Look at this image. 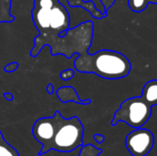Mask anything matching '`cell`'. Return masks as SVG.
I'll use <instances>...</instances> for the list:
<instances>
[{"instance_id":"obj_10","label":"cell","mask_w":157,"mask_h":156,"mask_svg":"<svg viewBox=\"0 0 157 156\" xmlns=\"http://www.w3.org/2000/svg\"><path fill=\"white\" fill-rule=\"evenodd\" d=\"M0 156H20L18 152L12 147L6 140L0 131Z\"/></svg>"},{"instance_id":"obj_14","label":"cell","mask_w":157,"mask_h":156,"mask_svg":"<svg viewBox=\"0 0 157 156\" xmlns=\"http://www.w3.org/2000/svg\"><path fill=\"white\" fill-rule=\"evenodd\" d=\"M94 139L97 141V143H102L104 142V136L103 135H100V134H96L94 136Z\"/></svg>"},{"instance_id":"obj_2","label":"cell","mask_w":157,"mask_h":156,"mask_svg":"<svg viewBox=\"0 0 157 156\" xmlns=\"http://www.w3.org/2000/svg\"><path fill=\"white\" fill-rule=\"evenodd\" d=\"M75 68L80 73L95 74L106 79H120L130 74L132 64L122 53L102 50L79 54L75 61Z\"/></svg>"},{"instance_id":"obj_15","label":"cell","mask_w":157,"mask_h":156,"mask_svg":"<svg viewBox=\"0 0 157 156\" xmlns=\"http://www.w3.org/2000/svg\"><path fill=\"white\" fill-rule=\"evenodd\" d=\"M53 86L50 84L49 86H48V92H49V94H52V92H53Z\"/></svg>"},{"instance_id":"obj_4","label":"cell","mask_w":157,"mask_h":156,"mask_svg":"<svg viewBox=\"0 0 157 156\" xmlns=\"http://www.w3.org/2000/svg\"><path fill=\"white\" fill-rule=\"evenodd\" d=\"M152 108L142 97L126 99L116 111L111 124L115 126L119 121H123L132 128H142L149 120Z\"/></svg>"},{"instance_id":"obj_9","label":"cell","mask_w":157,"mask_h":156,"mask_svg":"<svg viewBox=\"0 0 157 156\" xmlns=\"http://www.w3.org/2000/svg\"><path fill=\"white\" fill-rule=\"evenodd\" d=\"M10 9L11 0H0V22H12L15 19Z\"/></svg>"},{"instance_id":"obj_8","label":"cell","mask_w":157,"mask_h":156,"mask_svg":"<svg viewBox=\"0 0 157 156\" xmlns=\"http://www.w3.org/2000/svg\"><path fill=\"white\" fill-rule=\"evenodd\" d=\"M67 3L72 7H80L88 11L92 17L95 18H101L104 17V14L98 10L93 1H84V0H67Z\"/></svg>"},{"instance_id":"obj_12","label":"cell","mask_w":157,"mask_h":156,"mask_svg":"<svg viewBox=\"0 0 157 156\" xmlns=\"http://www.w3.org/2000/svg\"><path fill=\"white\" fill-rule=\"evenodd\" d=\"M75 75V73H74V71L72 70V69H67V70H64V71H63L62 73H61V74H60V77L63 79V80H69V79H71L73 76Z\"/></svg>"},{"instance_id":"obj_6","label":"cell","mask_w":157,"mask_h":156,"mask_svg":"<svg viewBox=\"0 0 157 156\" xmlns=\"http://www.w3.org/2000/svg\"><path fill=\"white\" fill-rule=\"evenodd\" d=\"M55 129V117L40 118L35 121L32 127L34 139L41 144V149L38 155H43L50 151V145L53 138Z\"/></svg>"},{"instance_id":"obj_13","label":"cell","mask_w":157,"mask_h":156,"mask_svg":"<svg viewBox=\"0 0 157 156\" xmlns=\"http://www.w3.org/2000/svg\"><path fill=\"white\" fill-rule=\"evenodd\" d=\"M18 68V64H17V63H10L9 64H7L6 67H5V71L6 72H14V71H16L17 69Z\"/></svg>"},{"instance_id":"obj_7","label":"cell","mask_w":157,"mask_h":156,"mask_svg":"<svg viewBox=\"0 0 157 156\" xmlns=\"http://www.w3.org/2000/svg\"><path fill=\"white\" fill-rule=\"evenodd\" d=\"M147 103L152 107L157 105V80H152L147 82L142 92L141 96Z\"/></svg>"},{"instance_id":"obj_11","label":"cell","mask_w":157,"mask_h":156,"mask_svg":"<svg viewBox=\"0 0 157 156\" xmlns=\"http://www.w3.org/2000/svg\"><path fill=\"white\" fill-rule=\"evenodd\" d=\"M101 154V149H98L92 144H86L80 148V153L77 156H99Z\"/></svg>"},{"instance_id":"obj_5","label":"cell","mask_w":157,"mask_h":156,"mask_svg":"<svg viewBox=\"0 0 157 156\" xmlns=\"http://www.w3.org/2000/svg\"><path fill=\"white\" fill-rule=\"evenodd\" d=\"M125 145L132 156H146L155 145V137L149 130L137 128L127 135Z\"/></svg>"},{"instance_id":"obj_1","label":"cell","mask_w":157,"mask_h":156,"mask_svg":"<svg viewBox=\"0 0 157 156\" xmlns=\"http://www.w3.org/2000/svg\"><path fill=\"white\" fill-rule=\"evenodd\" d=\"M33 23L40 32L34 39L30 55L36 57L43 46L51 48L52 55L61 54L63 36L70 27V15L59 0H33Z\"/></svg>"},{"instance_id":"obj_3","label":"cell","mask_w":157,"mask_h":156,"mask_svg":"<svg viewBox=\"0 0 157 156\" xmlns=\"http://www.w3.org/2000/svg\"><path fill=\"white\" fill-rule=\"evenodd\" d=\"M55 129L50 151L70 153L83 146L84 126L77 117L64 119L60 111H55Z\"/></svg>"},{"instance_id":"obj_16","label":"cell","mask_w":157,"mask_h":156,"mask_svg":"<svg viewBox=\"0 0 157 156\" xmlns=\"http://www.w3.org/2000/svg\"><path fill=\"white\" fill-rule=\"evenodd\" d=\"M5 97H6V98H8L9 100H12L13 99V97H12V96L11 95H7V94H5Z\"/></svg>"}]
</instances>
